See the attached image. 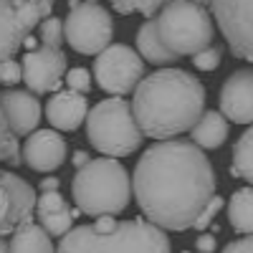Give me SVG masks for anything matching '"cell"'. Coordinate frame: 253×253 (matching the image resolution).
Returning a JSON list of instances; mask_svg holds the SVG:
<instances>
[{"label": "cell", "mask_w": 253, "mask_h": 253, "mask_svg": "<svg viewBox=\"0 0 253 253\" xmlns=\"http://www.w3.org/2000/svg\"><path fill=\"white\" fill-rule=\"evenodd\" d=\"M66 139L58 129H36L23 144V162L33 172H53L66 162Z\"/></svg>", "instance_id": "14"}, {"label": "cell", "mask_w": 253, "mask_h": 253, "mask_svg": "<svg viewBox=\"0 0 253 253\" xmlns=\"http://www.w3.org/2000/svg\"><path fill=\"white\" fill-rule=\"evenodd\" d=\"M63 26H66V43L81 56H99L104 48L112 46L114 20L112 13L101 8L96 0L71 5Z\"/></svg>", "instance_id": "7"}, {"label": "cell", "mask_w": 253, "mask_h": 253, "mask_svg": "<svg viewBox=\"0 0 253 253\" xmlns=\"http://www.w3.org/2000/svg\"><path fill=\"white\" fill-rule=\"evenodd\" d=\"M137 51L144 61L155 63V66H167V63H175L180 58L177 53H172L170 48H167L165 41L160 38L155 18H147L139 26V31H137Z\"/></svg>", "instance_id": "18"}, {"label": "cell", "mask_w": 253, "mask_h": 253, "mask_svg": "<svg viewBox=\"0 0 253 253\" xmlns=\"http://www.w3.org/2000/svg\"><path fill=\"white\" fill-rule=\"evenodd\" d=\"M182 253H193V251H182ZM195 253H200V251H195Z\"/></svg>", "instance_id": "34"}, {"label": "cell", "mask_w": 253, "mask_h": 253, "mask_svg": "<svg viewBox=\"0 0 253 253\" xmlns=\"http://www.w3.org/2000/svg\"><path fill=\"white\" fill-rule=\"evenodd\" d=\"M0 157L10 167H18L23 162V147H18V134L3 122H0Z\"/></svg>", "instance_id": "24"}, {"label": "cell", "mask_w": 253, "mask_h": 253, "mask_svg": "<svg viewBox=\"0 0 253 253\" xmlns=\"http://www.w3.org/2000/svg\"><path fill=\"white\" fill-rule=\"evenodd\" d=\"M36 208L38 198L33 185L10 170H3L0 175V230H3V236L31 220V213Z\"/></svg>", "instance_id": "12"}, {"label": "cell", "mask_w": 253, "mask_h": 253, "mask_svg": "<svg viewBox=\"0 0 253 253\" xmlns=\"http://www.w3.org/2000/svg\"><path fill=\"white\" fill-rule=\"evenodd\" d=\"M132 109L150 139H175L190 132L205 114V86L182 69H160L139 81Z\"/></svg>", "instance_id": "2"}, {"label": "cell", "mask_w": 253, "mask_h": 253, "mask_svg": "<svg viewBox=\"0 0 253 253\" xmlns=\"http://www.w3.org/2000/svg\"><path fill=\"white\" fill-rule=\"evenodd\" d=\"M58 253H170L165 228L152 220H117L112 230L76 225L58 243Z\"/></svg>", "instance_id": "3"}, {"label": "cell", "mask_w": 253, "mask_h": 253, "mask_svg": "<svg viewBox=\"0 0 253 253\" xmlns=\"http://www.w3.org/2000/svg\"><path fill=\"white\" fill-rule=\"evenodd\" d=\"M220 253H253V236H243L238 241H230Z\"/></svg>", "instance_id": "30"}, {"label": "cell", "mask_w": 253, "mask_h": 253, "mask_svg": "<svg viewBox=\"0 0 253 253\" xmlns=\"http://www.w3.org/2000/svg\"><path fill=\"white\" fill-rule=\"evenodd\" d=\"M134 200L147 220L182 233L215 198V172L203 147L190 139H162L144 150L134 175Z\"/></svg>", "instance_id": "1"}, {"label": "cell", "mask_w": 253, "mask_h": 253, "mask_svg": "<svg viewBox=\"0 0 253 253\" xmlns=\"http://www.w3.org/2000/svg\"><path fill=\"white\" fill-rule=\"evenodd\" d=\"M71 162L79 167V170H81V167H86L89 162H91V157H89V152H84V150H76L74 152V157H71Z\"/></svg>", "instance_id": "32"}, {"label": "cell", "mask_w": 253, "mask_h": 253, "mask_svg": "<svg viewBox=\"0 0 253 253\" xmlns=\"http://www.w3.org/2000/svg\"><path fill=\"white\" fill-rule=\"evenodd\" d=\"M220 112L233 124H253V66L230 74L220 89Z\"/></svg>", "instance_id": "13"}, {"label": "cell", "mask_w": 253, "mask_h": 253, "mask_svg": "<svg viewBox=\"0 0 253 253\" xmlns=\"http://www.w3.org/2000/svg\"><path fill=\"white\" fill-rule=\"evenodd\" d=\"M223 205H225V200H223L220 195H215L213 200L208 203V208L200 213V218L195 220V230H205L210 223H213V218H215V215L220 213V210H223Z\"/></svg>", "instance_id": "29"}, {"label": "cell", "mask_w": 253, "mask_h": 253, "mask_svg": "<svg viewBox=\"0 0 253 253\" xmlns=\"http://www.w3.org/2000/svg\"><path fill=\"white\" fill-rule=\"evenodd\" d=\"M58 185H61L58 177H43L41 180V190H43V193H53V190H58Z\"/></svg>", "instance_id": "33"}, {"label": "cell", "mask_w": 253, "mask_h": 253, "mask_svg": "<svg viewBox=\"0 0 253 253\" xmlns=\"http://www.w3.org/2000/svg\"><path fill=\"white\" fill-rule=\"evenodd\" d=\"M142 137L132 104L119 96L99 101L86 117V139L104 157H129L139 150Z\"/></svg>", "instance_id": "5"}, {"label": "cell", "mask_w": 253, "mask_h": 253, "mask_svg": "<svg viewBox=\"0 0 253 253\" xmlns=\"http://www.w3.org/2000/svg\"><path fill=\"white\" fill-rule=\"evenodd\" d=\"M38 36H41V43L43 46L61 48V43L66 41V26H63V20L51 15V18H46L43 23L38 26Z\"/></svg>", "instance_id": "25"}, {"label": "cell", "mask_w": 253, "mask_h": 253, "mask_svg": "<svg viewBox=\"0 0 253 253\" xmlns=\"http://www.w3.org/2000/svg\"><path fill=\"white\" fill-rule=\"evenodd\" d=\"M23 81L28 91L33 94H56L61 81L66 79V53L53 46H41L33 51H26L23 56Z\"/></svg>", "instance_id": "11"}, {"label": "cell", "mask_w": 253, "mask_h": 253, "mask_svg": "<svg viewBox=\"0 0 253 253\" xmlns=\"http://www.w3.org/2000/svg\"><path fill=\"white\" fill-rule=\"evenodd\" d=\"M38 223L43 225L48 233L53 238H63L66 233H71L74 230V210L71 205L63 200V195L58 193V190H53V193H43L38 198Z\"/></svg>", "instance_id": "17"}, {"label": "cell", "mask_w": 253, "mask_h": 253, "mask_svg": "<svg viewBox=\"0 0 253 253\" xmlns=\"http://www.w3.org/2000/svg\"><path fill=\"white\" fill-rule=\"evenodd\" d=\"M51 10L53 0H0V56L13 58Z\"/></svg>", "instance_id": "8"}, {"label": "cell", "mask_w": 253, "mask_h": 253, "mask_svg": "<svg viewBox=\"0 0 253 253\" xmlns=\"http://www.w3.org/2000/svg\"><path fill=\"white\" fill-rule=\"evenodd\" d=\"M210 10L230 53L253 63V0H210Z\"/></svg>", "instance_id": "10"}, {"label": "cell", "mask_w": 253, "mask_h": 253, "mask_svg": "<svg viewBox=\"0 0 253 253\" xmlns=\"http://www.w3.org/2000/svg\"><path fill=\"white\" fill-rule=\"evenodd\" d=\"M198 251L200 253H213L215 251V236H210V233H203L200 238H198Z\"/></svg>", "instance_id": "31"}, {"label": "cell", "mask_w": 253, "mask_h": 253, "mask_svg": "<svg viewBox=\"0 0 253 253\" xmlns=\"http://www.w3.org/2000/svg\"><path fill=\"white\" fill-rule=\"evenodd\" d=\"M10 253H58L53 248L51 233L33 220H26L23 225H18L10 236Z\"/></svg>", "instance_id": "19"}, {"label": "cell", "mask_w": 253, "mask_h": 253, "mask_svg": "<svg viewBox=\"0 0 253 253\" xmlns=\"http://www.w3.org/2000/svg\"><path fill=\"white\" fill-rule=\"evenodd\" d=\"M0 109H3V124H8L18 137H31L38 129L41 122V101L33 91H3L0 96Z\"/></svg>", "instance_id": "15"}, {"label": "cell", "mask_w": 253, "mask_h": 253, "mask_svg": "<svg viewBox=\"0 0 253 253\" xmlns=\"http://www.w3.org/2000/svg\"><path fill=\"white\" fill-rule=\"evenodd\" d=\"M94 79L101 91L124 96L139 86L144 79V58L126 43H112L94 61Z\"/></svg>", "instance_id": "9"}, {"label": "cell", "mask_w": 253, "mask_h": 253, "mask_svg": "<svg viewBox=\"0 0 253 253\" xmlns=\"http://www.w3.org/2000/svg\"><path fill=\"white\" fill-rule=\"evenodd\" d=\"M220 58H223V51L218 46H208V48H203L200 53L193 56V66L198 71H215L220 66Z\"/></svg>", "instance_id": "26"}, {"label": "cell", "mask_w": 253, "mask_h": 253, "mask_svg": "<svg viewBox=\"0 0 253 253\" xmlns=\"http://www.w3.org/2000/svg\"><path fill=\"white\" fill-rule=\"evenodd\" d=\"M66 84H69V89L86 94V91L91 89V74H89V69H84V66H74V69H69V74H66Z\"/></svg>", "instance_id": "27"}, {"label": "cell", "mask_w": 253, "mask_h": 253, "mask_svg": "<svg viewBox=\"0 0 253 253\" xmlns=\"http://www.w3.org/2000/svg\"><path fill=\"white\" fill-rule=\"evenodd\" d=\"M112 8L122 15H132V13H142L147 18H155L170 0H109Z\"/></svg>", "instance_id": "23"}, {"label": "cell", "mask_w": 253, "mask_h": 253, "mask_svg": "<svg viewBox=\"0 0 253 253\" xmlns=\"http://www.w3.org/2000/svg\"><path fill=\"white\" fill-rule=\"evenodd\" d=\"M155 23L165 46L177 56H195L213 46V18L198 0H170L155 15Z\"/></svg>", "instance_id": "6"}, {"label": "cell", "mask_w": 253, "mask_h": 253, "mask_svg": "<svg viewBox=\"0 0 253 253\" xmlns=\"http://www.w3.org/2000/svg\"><path fill=\"white\" fill-rule=\"evenodd\" d=\"M132 180L126 167L117 157H99L86 167L76 170L71 182V195L81 213L101 218V215H119L129 205L132 198Z\"/></svg>", "instance_id": "4"}, {"label": "cell", "mask_w": 253, "mask_h": 253, "mask_svg": "<svg viewBox=\"0 0 253 253\" xmlns=\"http://www.w3.org/2000/svg\"><path fill=\"white\" fill-rule=\"evenodd\" d=\"M230 175L246 180L248 185H253V124L238 137V142L233 144V162H230Z\"/></svg>", "instance_id": "22"}, {"label": "cell", "mask_w": 253, "mask_h": 253, "mask_svg": "<svg viewBox=\"0 0 253 253\" xmlns=\"http://www.w3.org/2000/svg\"><path fill=\"white\" fill-rule=\"evenodd\" d=\"M89 112L91 109H89L86 94L74 91V89L56 91L46 104V119L58 132H76L79 126L86 122Z\"/></svg>", "instance_id": "16"}, {"label": "cell", "mask_w": 253, "mask_h": 253, "mask_svg": "<svg viewBox=\"0 0 253 253\" xmlns=\"http://www.w3.org/2000/svg\"><path fill=\"white\" fill-rule=\"evenodd\" d=\"M190 134H193V142L203 150H218L228 139V117L223 112H205L190 129Z\"/></svg>", "instance_id": "20"}, {"label": "cell", "mask_w": 253, "mask_h": 253, "mask_svg": "<svg viewBox=\"0 0 253 253\" xmlns=\"http://www.w3.org/2000/svg\"><path fill=\"white\" fill-rule=\"evenodd\" d=\"M228 223L241 236H253V185L236 190L228 200Z\"/></svg>", "instance_id": "21"}, {"label": "cell", "mask_w": 253, "mask_h": 253, "mask_svg": "<svg viewBox=\"0 0 253 253\" xmlns=\"http://www.w3.org/2000/svg\"><path fill=\"white\" fill-rule=\"evenodd\" d=\"M0 81H3V86H13V84L23 81V63H18L13 58H3V63H0Z\"/></svg>", "instance_id": "28"}]
</instances>
